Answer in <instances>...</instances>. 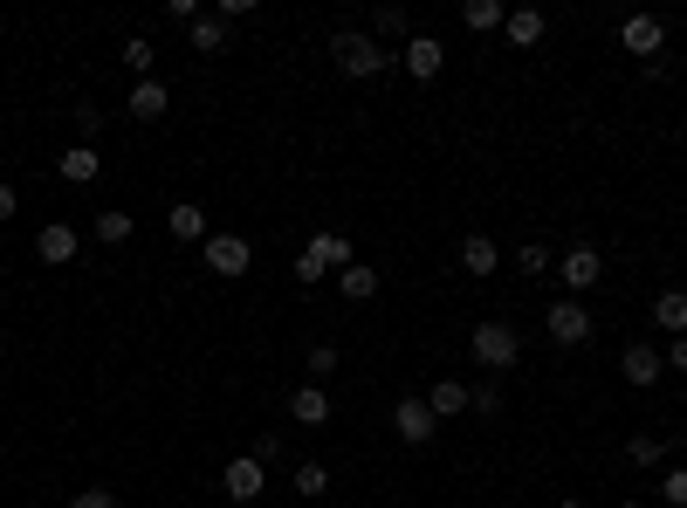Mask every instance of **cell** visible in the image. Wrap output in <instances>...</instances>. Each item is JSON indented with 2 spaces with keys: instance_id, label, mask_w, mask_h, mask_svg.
I'll return each instance as SVG.
<instances>
[{
  "instance_id": "cell-17",
  "label": "cell",
  "mask_w": 687,
  "mask_h": 508,
  "mask_svg": "<svg viewBox=\"0 0 687 508\" xmlns=\"http://www.w3.org/2000/svg\"><path fill=\"white\" fill-rule=\"evenodd\" d=\"M165 234H172V241H207V234H214V227H207V213H199V207H193V199H180V207H172V213H165Z\"/></svg>"
},
{
  "instance_id": "cell-31",
  "label": "cell",
  "mask_w": 687,
  "mask_h": 508,
  "mask_svg": "<svg viewBox=\"0 0 687 508\" xmlns=\"http://www.w3.org/2000/svg\"><path fill=\"white\" fill-rule=\"evenodd\" d=\"M69 508H124L111 488H83V495H69Z\"/></svg>"
},
{
  "instance_id": "cell-11",
  "label": "cell",
  "mask_w": 687,
  "mask_h": 508,
  "mask_svg": "<svg viewBox=\"0 0 687 508\" xmlns=\"http://www.w3.org/2000/svg\"><path fill=\"white\" fill-rule=\"evenodd\" d=\"M124 111H131V117H138V124H159V117H165V111H172V90H165V83H159V76H151V83H138V90H131V96H124Z\"/></svg>"
},
{
  "instance_id": "cell-19",
  "label": "cell",
  "mask_w": 687,
  "mask_h": 508,
  "mask_svg": "<svg viewBox=\"0 0 687 508\" xmlns=\"http://www.w3.org/2000/svg\"><path fill=\"white\" fill-rule=\"evenodd\" d=\"M310 254H317L323 268H337V275H344L351 262H358V254H351V234H330V227H323V234L310 241Z\"/></svg>"
},
{
  "instance_id": "cell-7",
  "label": "cell",
  "mask_w": 687,
  "mask_h": 508,
  "mask_svg": "<svg viewBox=\"0 0 687 508\" xmlns=\"http://www.w3.org/2000/svg\"><path fill=\"white\" fill-rule=\"evenodd\" d=\"M434 426H440V419L426 413V399H399V405H392V434H399L405 447H426V440H434Z\"/></svg>"
},
{
  "instance_id": "cell-18",
  "label": "cell",
  "mask_w": 687,
  "mask_h": 508,
  "mask_svg": "<svg viewBox=\"0 0 687 508\" xmlns=\"http://www.w3.org/2000/svg\"><path fill=\"white\" fill-rule=\"evenodd\" d=\"M461 268H468V275H495V268H502V247H495L489 234H468V241H461Z\"/></svg>"
},
{
  "instance_id": "cell-28",
  "label": "cell",
  "mask_w": 687,
  "mask_h": 508,
  "mask_svg": "<svg viewBox=\"0 0 687 508\" xmlns=\"http://www.w3.org/2000/svg\"><path fill=\"white\" fill-rule=\"evenodd\" d=\"M323 488H330V467L323 461H302L296 467V495H323Z\"/></svg>"
},
{
  "instance_id": "cell-20",
  "label": "cell",
  "mask_w": 687,
  "mask_h": 508,
  "mask_svg": "<svg viewBox=\"0 0 687 508\" xmlns=\"http://www.w3.org/2000/svg\"><path fill=\"white\" fill-rule=\"evenodd\" d=\"M502 28H508V42H516V48H537V42H543V14H537V8H508Z\"/></svg>"
},
{
  "instance_id": "cell-12",
  "label": "cell",
  "mask_w": 687,
  "mask_h": 508,
  "mask_svg": "<svg viewBox=\"0 0 687 508\" xmlns=\"http://www.w3.org/2000/svg\"><path fill=\"white\" fill-rule=\"evenodd\" d=\"M598 275H605V262H598V247H571V254H564V289H571V296H584V289H598Z\"/></svg>"
},
{
  "instance_id": "cell-27",
  "label": "cell",
  "mask_w": 687,
  "mask_h": 508,
  "mask_svg": "<svg viewBox=\"0 0 687 508\" xmlns=\"http://www.w3.org/2000/svg\"><path fill=\"white\" fill-rule=\"evenodd\" d=\"M626 461H632V467H660V461H667V440H653V434H640V440H632V447H626Z\"/></svg>"
},
{
  "instance_id": "cell-2",
  "label": "cell",
  "mask_w": 687,
  "mask_h": 508,
  "mask_svg": "<svg viewBox=\"0 0 687 508\" xmlns=\"http://www.w3.org/2000/svg\"><path fill=\"white\" fill-rule=\"evenodd\" d=\"M468 344H474V365H481V371H508V365L523 358V337H516L508 323H474Z\"/></svg>"
},
{
  "instance_id": "cell-22",
  "label": "cell",
  "mask_w": 687,
  "mask_h": 508,
  "mask_svg": "<svg viewBox=\"0 0 687 508\" xmlns=\"http://www.w3.org/2000/svg\"><path fill=\"white\" fill-rule=\"evenodd\" d=\"M131 227H138L131 213H124V207H111V213H96V227H90V234L104 241V247H124V241H131Z\"/></svg>"
},
{
  "instance_id": "cell-14",
  "label": "cell",
  "mask_w": 687,
  "mask_h": 508,
  "mask_svg": "<svg viewBox=\"0 0 687 508\" xmlns=\"http://www.w3.org/2000/svg\"><path fill=\"white\" fill-rule=\"evenodd\" d=\"M365 35H371L378 48H386V42L405 48V42H413V14H405V8H371V28H365Z\"/></svg>"
},
{
  "instance_id": "cell-24",
  "label": "cell",
  "mask_w": 687,
  "mask_h": 508,
  "mask_svg": "<svg viewBox=\"0 0 687 508\" xmlns=\"http://www.w3.org/2000/svg\"><path fill=\"white\" fill-rule=\"evenodd\" d=\"M337 282H344V296H351V302H371V296H378V268H365V262H351V268L337 275Z\"/></svg>"
},
{
  "instance_id": "cell-1",
  "label": "cell",
  "mask_w": 687,
  "mask_h": 508,
  "mask_svg": "<svg viewBox=\"0 0 687 508\" xmlns=\"http://www.w3.org/2000/svg\"><path fill=\"white\" fill-rule=\"evenodd\" d=\"M330 56H337V69L351 76V83H365V76H378L392 62V48H378L365 28H337V42H330Z\"/></svg>"
},
{
  "instance_id": "cell-25",
  "label": "cell",
  "mask_w": 687,
  "mask_h": 508,
  "mask_svg": "<svg viewBox=\"0 0 687 508\" xmlns=\"http://www.w3.org/2000/svg\"><path fill=\"white\" fill-rule=\"evenodd\" d=\"M461 21L489 35V28H502V21H508V8H502V0H468V8H461Z\"/></svg>"
},
{
  "instance_id": "cell-16",
  "label": "cell",
  "mask_w": 687,
  "mask_h": 508,
  "mask_svg": "<svg viewBox=\"0 0 687 508\" xmlns=\"http://www.w3.org/2000/svg\"><path fill=\"white\" fill-rule=\"evenodd\" d=\"M289 419H296V426H323V419H330V392H323V385H296V392H289Z\"/></svg>"
},
{
  "instance_id": "cell-37",
  "label": "cell",
  "mask_w": 687,
  "mask_h": 508,
  "mask_svg": "<svg viewBox=\"0 0 687 508\" xmlns=\"http://www.w3.org/2000/svg\"><path fill=\"white\" fill-rule=\"evenodd\" d=\"M254 14V0H220V21H227V28H234V21H248Z\"/></svg>"
},
{
  "instance_id": "cell-36",
  "label": "cell",
  "mask_w": 687,
  "mask_h": 508,
  "mask_svg": "<svg viewBox=\"0 0 687 508\" xmlns=\"http://www.w3.org/2000/svg\"><path fill=\"white\" fill-rule=\"evenodd\" d=\"M474 413H502V385H474Z\"/></svg>"
},
{
  "instance_id": "cell-26",
  "label": "cell",
  "mask_w": 687,
  "mask_h": 508,
  "mask_svg": "<svg viewBox=\"0 0 687 508\" xmlns=\"http://www.w3.org/2000/svg\"><path fill=\"white\" fill-rule=\"evenodd\" d=\"M151 62H159V48H151L145 35H138V42H124V69H131L138 83H151Z\"/></svg>"
},
{
  "instance_id": "cell-3",
  "label": "cell",
  "mask_w": 687,
  "mask_h": 508,
  "mask_svg": "<svg viewBox=\"0 0 687 508\" xmlns=\"http://www.w3.org/2000/svg\"><path fill=\"white\" fill-rule=\"evenodd\" d=\"M199 262H207L214 275H248L254 268V241L248 234H207L199 241Z\"/></svg>"
},
{
  "instance_id": "cell-40",
  "label": "cell",
  "mask_w": 687,
  "mask_h": 508,
  "mask_svg": "<svg viewBox=\"0 0 687 508\" xmlns=\"http://www.w3.org/2000/svg\"><path fill=\"white\" fill-rule=\"evenodd\" d=\"M557 508H592V501H584V495H564V501H557Z\"/></svg>"
},
{
  "instance_id": "cell-15",
  "label": "cell",
  "mask_w": 687,
  "mask_h": 508,
  "mask_svg": "<svg viewBox=\"0 0 687 508\" xmlns=\"http://www.w3.org/2000/svg\"><path fill=\"white\" fill-rule=\"evenodd\" d=\"M56 172H62V180H69V186H90V180H96V172H104V159H96V145H69V151H62V159H56Z\"/></svg>"
},
{
  "instance_id": "cell-10",
  "label": "cell",
  "mask_w": 687,
  "mask_h": 508,
  "mask_svg": "<svg viewBox=\"0 0 687 508\" xmlns=\"http://www.w3.org/2000/svg\"><path fill=\"white\" fill-rule=\"evenodd\" d=\"M660 371H667V358H660L653 344H626V358H619L626 385H660Z\"/></svg>"
},
{
  "instance_id": "cell-29",
  "label": "cell",
  "mask_w": 687,
  "mask_h": 508,
  "mask_svg": "<svg viewBox=\"0 0 687 508\" xmlns=\"http://www.w3.org/2000/svg\"><path fill=\"white\" fill-rule=\"evenodd\" d=\"M516 268H523V275H543V268H550V247H543V241L516 247Z\"/></svg>"
},
{
  "instance_id": "cell-21",
  "label": "cell",
  "mask_w": 687,
  "mask_h": 508,
  "mask_svg": "<svg viewBox=\"0 0 687 508\" xmlns=\"http://www.w3.org/2000/svg\"><path fill=\"white\" fill-rule=\"evenodd\" d=\"M653 330H674V337H687V296L680 289H667L653 302Z\"/></svg>"
},
{
  "instance_id": "cell-6",
  "label": "cell",
  "mask_w": 687,
  "mask_h": 508,
  "mask_svg": "<svg viewBox=\"0 0 687 508\" xmlns=\"http://www.w3.org/2000/svg\"><path fill=\"white\" fill-rule=\"evenodd\" d=\"M35 254H42V262H48V268H69V262H76V254H83V234H76V227H69V220H48V227H42V234H35Z\"/></svg>"
},
{
  "instance_id": "cell-4",
  "label": "cell",
  "mask_w": 687,
  "mask_h": 508,
  "mask_svg": "<svg viewBox=\"0 0 687 508\" xmlns=\"http://www.w3.org/2000/svg\"><path fill=\"white\" fill-rule=\"evenodd\" d=\"M543 330H550V344H557V350H577L584 337H592V310H584L577 296H564V302H550Z\"/></svg>"
},
{
  "instance_id": "cell-32",
  "label": "cell",
  "mask_w": 687,
  "mask_h": 508,
  "mask_svg": "<svg viewBox=\"0 0 687 508\" xmlns=\"http://www.w3.org/2000/svg\"><path fill=\"white\" fill-rule=\"evenodd\" d=\"M330 371H337V344H317L310 350V378H330Z\"/></svg>"
},
{
  "instance_id": "cell-9",
  "label": "cell",
  "mask_w": 687,
  "mask_h": 508,
  "mask_svg": "<svg viewBox=\"0 0 687 508\" xmlns=\"http://www.w3.org/2000/svg\"><path fill=\"white\" fill-rule=\"evenodd\" d=\"M399 62H405V76H420V83H434V76L447 69V48L434 42V35H413L399 48Z\"/></svg>"
},
{
  "instance_id": "cell-39",
  "label": "cell",
  "mask_w": 687,
  "mask_h": 508,
  "mask_svg": "<svg viewBox=\"0 0 687 508\" xmlns=\"http://www.w3.org/2000/svg\"><path fill=\"white\" fill-rule=\"evenodd\" d=\"M0 220H14V186L0 180Z\"/></svg>"
},
{
  "instance_id": "cell-13",
  "label": "cell",
  "mask_w": 687,
  "mask_h": 508,
  "mask_svg": "<svg viewBox=\"0 0 687 508\" xmlns=\"http://www.w3.org/2000/svg\"><path fill=\"white\" fill-rule=\"evenodd\" d=\"M474 405V385H461V378H440L434 392H426V413L434 419H454V413H468Z\"/></svg>"
},
{
  "instance_id": "cell-35",
  "label": "cell",
  "mask_w": 687,
  "mask_h": 508,
  "mask_svg": "<svg viewBox=\"0 0 687 508\" xmlns=\"http://www.w3.org/2000/svg\"><path fill=\"white\" fill-rule=\"evenodd\" d=\"M165 21H186V28H193V21H199V0H165Z\"/></svg>"
},
{
  "instance_id": "cell-34",
  "label": "cell",
  "mask_w": 687,
  "mask_h": 508,
  "mask_svg": "<svg viewBox=\"0 0 687 508\" xmlns=\"http://www.w3.org/2000/svg\"><path fill=\"white\" fill-rule=\"evenodd\" d=\"M660 495H667V508H687V467H674V474H667V488H660Z\"/></svg>"
},
{
  "instance_id": "cell-5",
  "label": "cell",
  "mask_w": 687,
  "mask_h": 508,
  "mask_svg": "<svg viewBox=\"0 0 687 508\" xmlns=\"http://www.w3.org/2000/svg\"><path fill=\"white\" fill-rule=\"evenodd\" d=\"M619 48H626V56H660V48H667L660 14H626V21H619Z\"/></svg>"
},
{
  "instance_id": "cell-8",
  "label": "cell",
  "mask_w": 687,
  "mask_h": 508,
  "mask_svg": "<svg viewBox=\"0 0 687 508\" xmlns=\"http://www.w3.org/2000/svg\"><path fill=\"white\" fill-rule=\"evenodd\" d=\"M262 474H268V467L254 461V453H234V461L220 467V488L234 495V501H262Z\"/></svg>"
},
{
  "instance_id": "cell-23",
  "label": "cell",
  "mask_w": 687,
  "mask_h": 508,
  "mask_svg": "<svg viewBox=\"0 0 687 508\" xmlns=\"http://www.w3.org/2000/svg\"><path fill=\"white\" fill-rule=\"evenodd\" d=\"M193 48H199V56H220V48H227V21L220 14H199L193 21Z\"/></svg>"
},
{
  "instance_id": "cell-41",
  "label": "cell",
  "mask_w": 687,
  "mask_h": 508,
  "mask_svg": "<svg viewBox=\"0 0 687 508\" xmlns=\"http://www.w3.org/2000/svg\"><path fill=\"white\" fill-rule=\"evenodd\" d=\"M619 508H646V501H619Z\"/></svg>"
},
{
  "instance_id": "cell-30",
  "label": "cell",
  "mask_w": 687,
  "mask_h": 508,
  "mask_svg": "<svg viewBox=\"0 0 687 508\" xmlns=\"http://www.w3.org/2000/svg\"><path fill=\"white\" fill-rule=\"evenodd\" d=\"M76 131H83V145H90L96 131H104V111H96V104H76Z\"/></svg>"
},
{
  "instance_id": "cell-38",
  "label": "cell",
  "mask_w": 687,
  "mask_h": 508,
  "mask_svg": "<svg viewBox=\"0 0 687 508\" xmlns=\"http://www.w3.org/2000/svg\"><path fill=\"white\" fill-rule=\"evenodd\" d=\"M660 358H667V371H687V337H674L667 350H660Z\"/></svg>"
},
{
  "instance_id": "cell-33",
  "label": "cell",
  "mask_w": 687,
  "mask_h": 508,
  "mask_svg": "<svg viewBox=\"0 0 687 508\" xmlns=\"http://www.w3.org/2000/svg\"><path fill=\"white\" fill-rule=\"evenodd\" d=\"M323 275H330V268L317 262V254H310V247H302V254H296V282H323Z\"/></svg>"
}]
</instances>
